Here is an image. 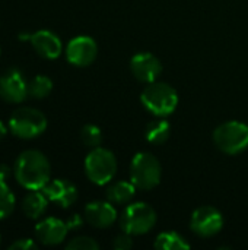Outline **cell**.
<instances>
[{"mask_svg":"<svg viewBox=\"0 0 248 250\" xmlns=\"http://www.w3.org/2000/svg\"><path fill=\"white\" fill-rule=\"evenodd\" d=\"M213 142L219 151L235 155L248 148V125L241 122H225L213 132Z\"/></svg>","mask_w":248,"mask_h":250,"instance_id":"obj_6","label":"cell"},{"mask_svg":"<svg viewBox=\"0 0 248 250\" xmlns=\"http://www.w3.org/2000/svg\"><path fill=\"white\" fill-rule=\"evenodd\" d=\"M136 190L137 188L132 182L118 180V182L111 183L107 188L105 196H107V201H110L114 205H127L134 198Z\"/></svg>","mask_w":248,"mask_h":250,"instance_id":"obj_17","label":"cell"},{"mask_svg":"<svg viewBox=\"0 0 248 250\" xmlns=\"http://www.w3.org/2000/svg\"><path fill=\"white\" fill-rule=\"evenodd\" d=\"M130 70L137 81H140L143 83H152L161 75L162 63L152 53L142 51V53H137L132 57Z\"/></svg>","mask_w":248,"mask_h":250,"instance_id":"obj_11","label":"cell"},{"mask_svg":"<svg viewBox=\"0 0 248 250\" xmlns=\"http://www.w3.org/2000/svg\"><path fill=\"white\" fill-rule=\"evenodd\" d=\"M48 202L42 190H29L22 201V212L29 220H39L45 214Z\"/></svg>","mask_w":248,"mask_h":250,"instance_id":"obj_16","label":"cell"},{"mask_svg":"<svg viewBox=\"0 0 248 250\" xmlns=\"http://www.w3.org/2000/svg\"><path fill=\"white\" fill-rule=\"evenodd\" d=\"M155 249L158 250H184L190 249V243L186 242V239L175 233V231H164L158 234L155 243Z\"/></svg>","mask_w":248,"mask_h":250,"instance_id":"obj_19","label":"cell"},{"mask_svg":"<svg viewBox=\"0 0 248 250\" xmlns=\"http://www.w3.org/2000/svg\"><path fill=\"white\" fill-rule=\"evenodd\" d=\"M7 129H9V127H6V125L0 120V141L7 135Z\"/></svg>","mask_w":248,"mask_h":250,"instance_id":"obj_28","label":"cell"},{"mask_svg":"<svg viewBox=\"0 0 248 250\" xmlns=\"http://www.w3.org/2000/svg\"><path fill=\"white\" fill-rule=\"evenodd\" d=\"M0 54H1V50H0Z\"/></svg>","mask_w":248,"mask_h":250,"instance_id":"obj_30","label":"cell"},{"mask_svg":"<svg viewBox=\"0 0 248 250\" xmlns=\"http://www.w3.org/2000/svg\"><path fill=\"white\" fill-rule=\"evenodd\" d=\"M0 245H1V236H0Z\"/></svg>","mask_w":248,"mask_h":250,"instance_id":"obj_29","label":"cell"},{"mask_svg":"<svg viewBox=\"0 0 248 250\" xmlns=\"http://www.w3.org/2000/svg\"><path fill=\"white\" fill-rule=\"evenodd\" d=\"M143 107L156 117H167L174 113L178 105L177 91L165 82H152L140 95Z\"/></svg>","mask_w":248,"mask_h":250,"instance_id":"obj_2","label":"cell"},{"mask_svg":"<svg viewBox=\"0 0 248 250\" xmlns=\"http://www.w3.org/2000/svg\"><path fill=\"white\" fill-rule=\"evenodd\" d=\"M85 174L98 186H105L117 174V158L115 155L102 146L92 148L85 158Z\"/></svg>","mask_w":248,"mask_h":250,"instance_id":"obj_4","label":"cell"},{"mask_svg":"<svg viewBox=\"0 0 248 250\" xmlns=\"http://www.w3.org/2000/svg\"><path fill=\"white\" fill-rule=\"evenodd\" d=\"M67 250H98L99 245L88 236H79V237H73L70 242H67L66 245Z\"/></svg>","mask_w":248,"mask_h":250,"instance_id":"obj_23","label":"cell"},{"mask_svg":"<svg viewBox=\"0 0 248 250\" xmlns=\"http://www.w3.org/2000/svg\"><path fill=\"white\" fill-rule=\"evenodd\" d=\"M29 44L32 45V48L38 56L48 60L57 59L63 51L61 40L58 38L57 34L48 29H39L32 32L29 38Z\"/></svg>","mask_w":248,"mask_h":250,"instance_id":"obj_15","label":"cell"},{"mask_svg":"<svg viewBox=\"0 0 248 250\" xmlns=\"http://www.w3.org/2000/svg\"><path fill=\"white\" fill-rule=\"evenodd\" d=\"M42 192L45 193V196L48 198L50 202L58 205L63 209L70 208L77 201V196H79L77 188L66 179L50 180L44 186Z\"/></svg>","mask_w":248,"mask_h":250,"instance_id":"obj_12","label":"cell"},{"mask_svg":"<svg viewBox=\"0 0 248 250\" xmlns=\"http://www.w3.org/2000/svg\"><path fill=\"white\" fill-rule=\"evenodd\" d=\"M98 54V45L92 37L77 35L66 45V59L76 67H86L94 63Z\"/></svg>","mask_w":248,"mask_h":250,"instance_id":"obj_10","label":"cell"},{"mask_svg":"<svg viewBox=\"0 0 248 250\" xmlns=\"http://www.w3.org/2000/svg\"><path fill=\"white\" fill-rule=\"evenodd\" d=\"M83 217L95 229H108L117 221V209L110 201H94L85 207Z\"/></svg>","mask_w":248,"mask_h":250,"instance_id":"obj_14","label":"cell"},{"mask_svg":"<svg viewBox=\"0 0 248 250\" xmlns=\"http://www.w3.org/2000/svg\"><path fill=\"white\" fill-rule=\"evenodd\" d=\"M145 135L151 144L162 145L171 136V125L165 120V117H158V119L148 123Z\"/></svg>","mask_w":248,"mask_h":250,"instance_id":"obj_18","label":"cell"},{"mask_svg":"<svg viewBox=\"0 0 248 250\" xmlns=\"http://www.w3.org/2000/svg\"><path fill=\"white\" fill-rule=\"evenodd\" d=\"M10 250H35L38 249V245L31 240V239H19L16 242H13L10 246H9Z\"/></svg>","mask_w":248,"mask_h":250,"instance_id":"obj_25","label":"cell"},{"mask_svg":"<svg viewBox=\"0 0 248 250\" xmlns=\"http://www.w3.org/2000/svg\"><path fill=\"white\" fill-rule=\"evenodd\" d=\"M15 207H16V199L13 192L6 183L0 182V221L10 217L12 212L15 211Z\"/></svg>","mask_w":248,"mask_h":250,"instance_id":"obj_21","label":"cell"},{"mask_svg":"<svg viewBox=\"0 0 248 250\" xmlns=\"http://www.w3.org/2000/svg\"><path fill=\"white\" fill-rule=\"evenodd\" d=\"M80 139L85 146L96 148L102 144V130L95 125H85L80 130Z\"/></svg>","mask_w":248,"mask_h":250,"instance_id":"obj_22","label":"cell"},{"mask_svg":"<svg viewBox=\"0 0 248 250\" xmlns=\"http://www.w3.org/2000/svg\"><path fill=\"white\" fill-rule=\"evenodd\" d=\"M83 221H85V217H82V215H79V214L70 215V217L67 218V221H66V224H67V227H69V231H70V230H72V231L79 230V229L83 226Z\"/></svg>","mask_w":248,"mask_h":250,"instance_id":"obj_26","label":"cell"},{"mask_svg":"<svg viewBox=\"0 0 248 250\" xmlns=\"http://www.w3.org/2000/svg\"><path fill=\"white\" fill-rule=\"evenodd\" d=\"M29 95L28 92V81L23 73L10 67L4 70L0 76V98L9 104H20Z\"/></svg>","mask_w":248,"mask_h":250,"instance_id":"obj_8","label":"cell"},{"mask_svg":"<svg viewBox=\"0 0 248 250\" xmlns=\"http://www.w3.org/2000/svg\"><path fill=\"white\" fill-rule=\"evenodd\" d=\"M156 223L155 209L145 202H133L126 207L120 217L121 231L132 236H140L149 233Z\"/></svg>","mask_w":248,"mask_h":250,"instance_id":"obj_7","label":"cell"},{"mask_svg":"<svg viewBox=\"0 0 248 250\" xmlns=\"http://www.w3.org/2000/svg\"><path fill=\"white\" fill-rule=\"evenodd\" d=\"M67 233L69 227L66 221L54 217L44 218L35 226V237L44 246H57L63 243L67 237Z\"/></svg>","mask_w":248,"mask_h":250,"instance_id":"obj_13","label":"cell"},{"mask_svg":"<svg viewBox=\"0 0 248 250\" xmlns=\"http://www.w3.org/2000/svg\"><path fill=\"white\" fill-rule=\"evenodd\" d=\"M9 132L19 139H35L47 129V117L42 111L32 107L16 108L7 122Z\"/></svg>","mask_w":248,"mask_h":250,"instance_id":"obj_3","label":"cell"},{"mask_svg":"<svg viewBox=\"0 0 248 250\" xmlns=\"http://www.w3.org/2000/svg\"><path fill=\"white\" fill-rule=\"evenodd\" d=\"M16 182L26 190H42L51 180L48 158L38 149H26L19 154L13 166Z\"/></svg>","mask_w":248,"mask_h":250,"instance_id":"obj_1","label":"cell"},{"mask_svg":"<svg viewBox=\"0 0 248 250\" xmlns=\"http://www.w3.org/2000/svg\"><path fill=\"white\" fill-rule=\"evenodd\" d=\"M53 91V81L45 75H37L28 82L29 97L35 100H42L48 97Z\"/></svg>","mask_w":248,"mask_h":250,"instance_id":"obj_20","label":"cell"},{"mask_svg":"<svg viewBox=\"0 0 248 250\" xmlns=\"http://www.w3.org/2000/svg\"><path fill=\"white\" fill-rule=\"evenodd\" d=\"M133 246V240H132V234L129 233H121L118 236L114 237V242H113V248L115 250H129L132 249Z\"/></svg>","mask_w":248,"mask_h":250,"instance_id":"obj_24","label":"cell"},{"mask_svg":"<svg viewBox=\"0 0 248 250\" xmlns=\"http://www.w3.org/2000/svg\"><path fill=\"white\" fill-rule=\"evenodd\" d=\"M162 177L161 163L151 152H137L130 163V182L139 190L155 189Z\"/></svg>","mask_w":248,"mask_h":250,"instance_id":"obj_5","label":"cell"},{"mask_svg":"<svg viewBox=\"0 0 248 250\" xmlns=\"http://www.w3.org/2000/svg\"><path fill=\"white\" fill-rule=\"evenodd\" d=\"M190 227H191L194 234L208 239V237L216 236L222 230V227H224V217L213 207H209V205L199 207L191 214Z\"/></svg>","mask_w":248,"mask_h":250,"instance_id":"obj_9","label":"cell"},{"mask_svg":"<svg viewBox=\"0 0 248 250\" xmlns=\"http://www.w3.org/2000/svg\"><path fill=\"white\" fill-rule=\"evenodd\" d=\"M12 174H13V168H10L7 164H0V182L6 183Z\"/></svg>","mask_w":248,"mask_h":250,"instance_id":"obj_27","label":"cell"}]
</instances>
